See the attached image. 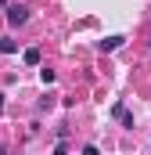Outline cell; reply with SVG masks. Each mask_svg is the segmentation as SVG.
Returning <instances> with one entry per match:
<instances>
[{"label":"cell","mask_w":151,"mask_h":155,"mask_svg":"<svg viewBox=\"0 0 151 155\" xmlns=\"http://www.w3.org/2000/svg\"><path fill=\"white\" fill-rule=\"evenodd\" d=\"M83 155H97V148H94V144H86V148H83Z\"/></svg>","instance_id":"6"},{"label":"cell","mask_w":151,"mask_h":155,"mask_svg":"<svg viewBox=\"0 0 151 155\" xmlns=\"http://www.w3.org/2000/svg\"><path fill=\"white\" fill-rule=\"evenodd\" d=\"M0 51H4V54H14L18 43H14V40H0Z\"/></svg>","instance_id":"4"},{"label":"cell","mask_w":151,"mask_h":155,"mask_svg":"<svg viewBox=\"0 0 151 155\" xmlns=\"http://www.w3.org/2000/svg\"><path fill=\"white\" fill-rule=\"evenodd\" d=\"M22 61H25V65H40V51H36V47H29V51L22 54Z\"/></svg>","instance_id":"2"},{"label":"cell","mask_w":151,"mask_h":155,"mask_svg":"<svg viewBox=\"0 0 151 155\" xmlns=\"http://www.w3.org/2000/svg\"><path fill=\"white\" fill-rule=\"evenodd\" d=\"M0 155H7V152H4V148H0Z\"/></svg>","instance_id":"10"},{"label":"cell","mask_w":151,"mask_h":155,"mask_svg":"<svg viewBox=\"0 0 151 155\" xmlns=\"http://www.w3.org/2000/svg\"><path fill=\"white\" fill-rule=\"evenodd\" d=\"M115 47H122V36H108V40H101V51H115Z\"/></svg>","instance_id":"3"},{"label":"cell","mask_w":151,"mask_h":155,"mask_svg":"<svg viewBox=\"0 0 151 155\" xmlns=\"http://www.w3.org/2000/svg\"><path fill=\"white\" fill-rule=\"evenodd\" d=\"M54 155H69V148H65V144H58V148H54Z\"/></svg>","instance_id":"7"},{"label":"cell","mask_w":151,"mask_h":155,"mask_svg":"<svg viewBox=\"0 0 151 155\" xmlns=\"http://www.w3.org/2000/svg\"><path fill=\"white\" fill-rule=\"evenodd\" d=\"M40 79H43V87H47V83H54V69H40Z\"/></svg>","instance_id":"5"},{"label":"cell","mask_w":151,"mask_h":155,"mask_svg":"<svg viewBox=\"0 0 151 155\" xmlns=\"http://www.w3.org/2000/svg\"><path fill=\"white\" fill-rule=\"evenodd\" d=\"M0 108H4V94H0Z\"/></svg>","instance_id":"8"},{"label":"cell","mask_w":151,"mask_h":155,"mask_svg":"<svg viewBox=\"0 0 151 155\" xmlns=\"http://www.w3.org/2000/svg\"><path fill=\"white\" fill-rule=\"evenodd\" d=\"M7 22H11L14 29H18V25H25V22H29V7H22V4H11V7H7Z\"/></svg>","instance_id":"1"},{"label":"cell","mask_w":151,"mask_h":155,"mask_svg":"<svg viewBox=\"0 0 151 155\" xmlns=\"http://www.w3.org/2000/svg\"><path fill=\"white\" fill-rule=\"evenodd\" d=\"M4 4H7V0H0V7H4Z\"/></svg>","instance_id":"9"}]
</instances>
